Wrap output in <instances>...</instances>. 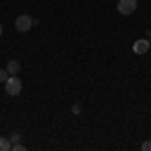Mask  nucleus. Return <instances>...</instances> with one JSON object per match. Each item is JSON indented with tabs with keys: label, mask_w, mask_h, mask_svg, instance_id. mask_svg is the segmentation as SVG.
Instances as JSON below:
<instances>
[{
	"label": "nucleus",
	"mask_w": 151,
	"mask_h": 151,
	"mask_svg": "<svg viewBox=\"0 0 151 151\" xmlns=\"http://www.w3.org/2000/svg\"><path fill=\"white\" fill-rule=\"evenodd\" d=\"M4 89H6V93L12 95V97L20 95V91H22V83H20V79H18V75H10V77L6 79V83H4Z\"/></svg>",
	"instance_id": "1"
},
{
	"label": "nucleus",
	"mask_w": 151,
	"mask_h": 151,
	"mask_svg": "<svg viewBox=\"0 0 151 151\" xmlns=\"http://www.w3.org/2000/svg\"><path fill=\"white\" fill-rule=\"evenodd\" d=\"M14 28H16L18 32H28V30L32 28V18H30L28 14H20V16H16V20H14Z\"/></svg>",
	"instance_id": "2"
},
{
	"label": "nucleus",
	"mask_w": 151,
	"mask_h": 151,
	"mask_svg": "<svg viewBox=\"0 0 151 151\" xmlns=\"http://www.w3.org/2000/svg\"><path fill=\"white\" fill-rule=\"evenodd\" d=\"M117 10L121 12V14H125V16L133 14V12L137 10V0H119L117 2Z\"/></svg>",
	"instance_id": "3"
},
{
	"label": "nucleus",
	"mask_w": 151,
	"mask_h": 151,
	"mask_svg": "<svg viewBox=\"0 0 151 151\" xmlns=\"http://www.w3.org/2000/svg\"><path fill=\"white\" fill-rule=\"evenodd\" d=\"M147 50H149V40H147V38L135 40V45H133V52H135V55H145Z\"/></svg>",
	"instance_id": "4"
},
{
	"label": "nucleus",
	"mask_w": 151,
	"mask_h": 151,
	"mask_svg": "<svg viewBox=\"0 0 151 151\" xmlns=\"http://www.w3.org/2000/svg\"><path fill=\"white\" fill-rule=\"evenodd\" d=\"M6 70H8V75H18L20 73V63L18 60H8V65H6Z\"/></svg>",
	"instance_id": "5"
},
{
	"label": "nucleus",
	"mask_w": 151,
	"mask_h": 151,
	"mask_svg": "<svg viewBox=\"0 0 151 151\" xmlns=\"http://www.w3.org/2000/svg\"><path fill=\"white\" fill-rule=\"evenodd\" d=\"M12 143L10 139H4V137H0V151H10Z\"/></svg>",
	"instance_id": "6"
},
{
	"label": "nucleus",
	"mask_w": 151,
	"mask_h": 151,
	"mask_svg": "<svg viewBox=\"0 0 151 151\" xmlns=\"http://www.w3.org/2000/svg\"><path fill=\"white\" fill-rule=\"evenodd\" d=\"M8 77H10V75H8V70H6V69H0V83H6Z\"/></svg>",
	"instance_id": "7"
},
{
	"label": "nucleus",
	"mask_w": 151,
	"mask_h": 151,
	"mask_svg": "<svg viewBox=\"0 0 151 151\" xmlns=\"http://www.w3.org/2000/svg\"><path fill=\"white\" fill-rule=\"evenodd\" d=\"M10 149L12 151H26V147H24V145H20V143H12Z\"/></svg>",
	"instance_id": "8"
},
{
	"label": "nucleus",
	"mask_w": 151,
	"mask_h": 151,
	"mask_svg": "<svg viewBox=\"0 0 151 151\" xmlns=\"http://www.w3.org/2000/svg\"><path fill=\"white\" fill-rule=\"evenodd\" d=\"M20 137H22L20 133H12V135H10V143H18V141H20Z\"/></svg>",
	"instance_id": "9"
},
{
	"label": "nucleus",
	"mask_w": 151,
	"mask_h": 151,
	"mask_svg": "<svg viewBox=\"0 0 151 151\" xmlns=\"http://www.w3.org/2000/svg\"><path fill=\"white\" fill-rule=\"evenodd\" d=\"M141 149L143 151H151V141H143V143H141Z\"/></svg>",
	"instance_id": "10"
},
{
	"label": "nucleus",
	"mask_w": 151,
	"mask_h": 151,
	"mask_svg": "<svg viewBox=\"0 0 151 151\" xmlns=\"http://www.w3.org/2000/svg\"><path fill=\"white\" fill-rule=\"evenodd\" d=\"M73 113H75V115L81 113V107H79V105H73Z\"/></svg>",
	"instance_id": "11"
},
{
	"label": "nucleus",
	"mask_w": 151,
	"mask_h": 151,
	"mask_svg": "<svg viewBox=\"0 0 151 151\" xmlns=\"http://www.w3.org/2000/svg\"><path fill=\"white\" fill-rule=\"evenodd\" d=\"M0 36H2V24H0Z\"/></svg>",
	"instance_id": "12"
}]
</instances>
